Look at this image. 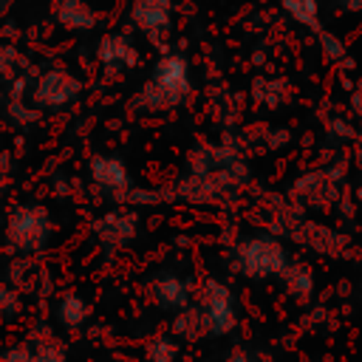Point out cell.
<instances>
[{"label":"cell","mask_w":362,"mask_h":362,"mask_svg":"<svg viewBox=\"0 0 362 362\" xmlns=\"http://www.w3.org/2000/svg\"><path fill=\"white\" fill-rule=\"evenodd\" d=\"M288 238H294L297 243L308 246V249L317 252V255H331V257H334V255H342V252L348 249V238H345L342 232H337V229H331V226H325V223L305 221V218L297 221V226L291 229Z\"/></svg>","instance_id":"7c38bea8"},{"label":"cell","mask_w":362,"mask_h":362,"mask_svg":"<svg viewBox=\"0 0 362 362\" xmlns=\"http://www.w3.org/2000/svg\"><path fill=\"white\" fill-rule=\"evenodd\" d=\"M93 235L105 249L127 246L139 232V215L133 209H110L93 221Z\"/></svg>","instance_id":"9c48e42d"},{"label":"cell","mask_w":362,"mask_h":362,"mask_svg":"<svg viewBox=\"0 0 362 362\" xmlns=\"http://www.w3.org/2000/svg\"><path fill=\"white\" fill-rule=\"evenodd\" d=\"M3 187H6V178H3V173H0V192H3Z\"/></svg>","instance_id":"4316f807"},{"label":"cell","mask_w":362,"mask_h":362,"mask_svg":"<svg viewBox=\"0 0 362 362\" xmlns=\"http://www.w3.org/2000/svg\"><path fill=\"white\" fill-rule=\"evenodd\" d=\"M359 204H362V187H359Z\"/></svg>","instance_id":"83f0119b"},{"label":"cell","mask_w":362,"mask_h":362,"mask_svg":"<svg viewBox=\"0 0 362 362\" xmlns=\"http://www.w3.org/2000/svg\"><path fill=\"white\" fill-rule=\"evenodd\" d=\"M96 59L105 68V74H127L139 65V51H136V42L127 34L113 31V34H105L99 40Z\"/></svg>","instance_id":"30bf717a"},{"label":"cell","mask_w":362,"mask_h":362,"mask_svg":"<svg viewBox=\"0 0 362 362\" xmlns=\"http://www.w3.org/2000/svg\"><path fill=\"white\" fill-rule=\"evenodd\" d=\"M147 294L150 300L164 308V311H184L187 305H192V286L181 277V274H173V272H164V274H156L150 283H147Z\"/></svg>","instance_id":"8fae6325"},{"label":"cell","mask_w":362,"mask_h":362,"mask_svg":"<svg viewBox=\"0 0 362 362\" xmlns=\"http://www.w3.org/2000/svg\"><path fill=\"white\" fill-rule=\"evenodd\" d=\"M356 150H359V156H362V124H359V130H356Z\"/></svg>","instance_id":"484cf974"},{"label":"cell","mask_w":362,"mask_h":362,"mask_svg":"<svg viewBox=\"0 0 362 362\" xmlns=\"http://www.w3.org/2000/svg\"><path fill=\"white\" fill-rule=\"evenodd\" d=\"M54 17L68 31H90L96 25V11L85 0H59Z\"/></svg>","instance_id":"4fadbf2b"},{"label":"cell","mask_w":362,"mask_h":362,"mask_svg":"<svg viewBox=\"0 0 362 362\" xmlns=\"http://www.w3.org/2000/svg\"><path fill=\"white\" fill-rule=\"evenodd\" d=\"M331 6L342 14H362V0H331Z\"/></svg>","instance_id":"cb8c5ba5"},{"label":"cell","mask_w":362,"mask_h":362,"mask_svg":"<svg viewBox=\"0 0 362 362\" xmlns=\"http://www.w3.org/2000/svg\"><path fill=\"white\" fill-rule=\"evenodd\" d=\"M226 362H252V356L243 351V348H235L232 354H229V359Z\"/></svg>","instance_id":"d4e9b609"},{"label":"cell","mask_w":362,"mask_h":362,"mask_svg":"<svg viewBox=\"0 0 362 362\" xmlns=\"http://www.w3.org/2000/svg\"><path fill=\"white\" fill-rule=\"evenodd\" d=\"M189 93H192L189 59L181 51H167L153 65V74L141 85V90L130 99V107L144 113H161L184 105Z\"/></svg>","instance_id":"6da1fadb"},{"label":"cell","mask_w":362,"mask_h":362,"mask_svg":"<svg viewBox=\"0 0 362 362\" xmlns=\"http://www.w3.org/2000/svg\"><path fill=\"white\" fill-rule=\"evenodd\" d=\"M82 90V82L65 71V68H51L45 74L37 76V82L31 85V102L40 110H59L65 105H71Z\"/></svg>","instance_id":"8992f818"},{"label":"cell","mask_w":362,"mask_h":362,"mask_svg":"<svg viewBox=\"0 0 362 362\" xmlns=\"http://www.w3.org/2000/svg\"><path fill=\"white\" fill-rule=\"evenodd\" d=\"M317 42H320V51H322V57H325L328 62L337 65V62H345V59H348V48H345V42H342L334 31H325V28H322V31L317 34Z\"/></svg>","instance_id":"ac0fdd59"},{"label":"cell","mask_w":362,"mask_h":362,"mask_svg":"<svg viewBox=\"0 0 362 362\" xmlns=\"http://www.w3.org/2000/svg\"><path fill=\"white\" fill-rule=\"evenodd\" d=\"M195 305L201 308V317H204V325H206L209 337H226L238 322L235 294H232V288L226 283H221L215 277H206L201 283Z\"/></svg>","instance_id":"5b68a950"},{"label":"cell","mask_w":362,"mask_h":362,"mask_svg":"<svg viewBox=\"0 0 362 362\" xmlns=\"http://www.w3.org/2000/svg\"><path fill=\"white\" fill-rule=\"evenodd\" d=\"M88 320H90V303H88L82 294L68 291V294L59 297V303H57V322H59L62 328L76 331V328H82Z\"/></svg>","instance_id":"5bb4252c"},{"label":"cell","mask_w":362,"mask_h":362,"mask_svg":"<svg viewBox=\"0 0 362 362\" xmlns=\"http://www.w3.org/2000/svg\"><path fill=\"white\" fill-rule=\"evenodd\" d=\"M280 8L303 28L320 34L322 31V14H320V0H280Z\"/></svg>","instance_id":"9a60e30c"},{"label":"cell","mask_w":362,"mask_h":362,"mask_svg":"<svg viewBox=\"0 0 362 362\" xmlns=\"http://www.w3.org/2000/svg\"><path fill=\"white\" fill-rule=\"evenodd\" d=\"M232 266L249 280H269L283 274V269L288 266V252L277 235L257 232L238 240L232 252Z\"/></svg>","instance_id":"7a4b0ae2"},{"label":"cell","mask_w":362,"mask_h":362,"mask_svg":"<svg viewBox=\"0 0 362 362\" xmlns=\"http://www.w3.org/2000/svg\"><path fill=\"white\" fill-rule=\"evenodd\" d=\"M17 308H20L17 294H14L8 286H0V317H14Z\"/></svg>","instance_id":"603a6c76"},{"label":"cell","mask_w":362,"mask_h":362,"mask_svg":"<svg viewBox=\"0 0 362 362\" xmlns=\"http://www.w3.org/2000/svg\"><path fill=\"white\" fill-rule=\"evenodd\" d=\"M0 286H3V283H0Z\"/></svg>","instance_id":"f1b7e54d"},{"label":"cell","mask_w":362,"mask_h":362,"mask_svg":"<svg viewBox=\"0 0 362 362\" xmlns=\"http://www.w3.org/2000/svg\"><path fill=\"white\" fill-rule=\"evenodd\" d=\"M178 356V342L170 337H153L147 342V359L150 362H175Z\"/></svg>","instance_id":"44dd1931"},{"label":"cell","mask_w":362,"mask_h":362,"mask_svg":"<svg viewBox=\"0 0 362 362\" xmlns=\"http://www.w3.org/2000/svg\"><path fill=\"white\" fill-rule=\"evenodd\" d=\"M173 331L181 339H198V337H204L206 334V325H204L201 308L198 305H187L184 311H178L175 320H173Z\"/></svg>","instance_id":"e0dca14e"},{"label":"cell","mask_w":362,"mask_h":362,"mask_svg":"<svg viewBox=\"0 0 362 362\" xmlns=\"http://www.w3.org/2000/svg\"><path fill=\"white\" fill-rule=\"evenodd\" d=\"M88 173H90L93 187H99L102 192H107V195H113V198H124V195L133 189L130 170H127V164H124L119 156H110V153H96V156H90Z\"/></svg>","instance_id":"ba28073f"},{"label":"cell","mask_w":362,"mask_h":362,"mask_svg":"<svg viewBox=\"0 0 362 362\" xmlns=\"http://www.w3.org/2000/svg\"><path fill=\"white\" fill-rule=\"evenodd\" d=\"M25 57L17 51V48H11V45H0V76H6V79H11V76H17L20 79V74H25Z\"/></svg>","instance_id":"ffe728a7"},{"label":"cell","mask_w":362,"mask_h":362,"mask_svg":"<svg viewBox=\"0 0 362 362\" xmlns=\"http://www.w3.org/2000/svg\"><path fill=\"white\" fill-rule=\"evenodd\" d=\"M0 362H34V348H31V339L17 342V345L6 348V351H3V356H0Z\"/></svg>","instance_id":"7402d4cb"},{"label":"cell","mask_w":362,"mask_h":362,"mask_svg":"<svg viewBox=\"0 0 362 362\" xmlns=\"http://www.w3.org/2000/svg\"><path fill=\"white\" fill-rule=\"evenodd\" d=\"M280 277H283L286 291L291 297H297V300H308L311 297V291H314V274H311V269L305 263H291L288 260V266L283 269Z\"/></svg>","instance_id":"2e32d148"},{"label":"cell","mask_w":362,"mask_h":362,"mask_svg":"<svg viewBox=\"0 0 362 362\" xmlns=\"http://www.w3.org/2000/svg\"><path fill=\"white\" fill-rule=\"evenodd\" d=\"M130 23L156 48L164 45V40L173 28V0H133L130 3Z\"/></svg>","instance_id":"52a82bcc"},{"label":"cell","mask_w":362,"mask_h":362,"mask_svg":"<svg viewBox=\"0 0 362 362\" xmlns=\"http://www.w3.org/2000/svg\"><path fill=\"white\" fill-rule=\"evenodd\" d=\"M31 348H34V362H65V348L54 337L31 339Z\"/></svg>","instance_id":"d6986e66"},{"label":"cell","mask_w":362,"mask_h":362,"mask_svg":"<svg viewBox=\"0 0 362 362\" xmlns=\"http://www.w3.org/2000/svg\"><path fill=\"white\" fill-rule=\"evenodd\" d=\"M345 195V175L337 167H317L294 178L288 189V201L303 212V209H331L339 198Z\"/></svg>","instance_id":"277c9868"},{"label":"cell","mask_w":362,"mask_h":362,"mask_svg":"<svg viewBox=\"0 0 362 362\" xmlns=\"http://www.w3.org/2000/svg\"><path fill=\"white\" fill-rule=\"evenodd\" d=\"M54 235V218L42 204H23L6 218L3 238L20 255H37Z\"/></svg>","instance_id":"3957f363"}]
</instances>
